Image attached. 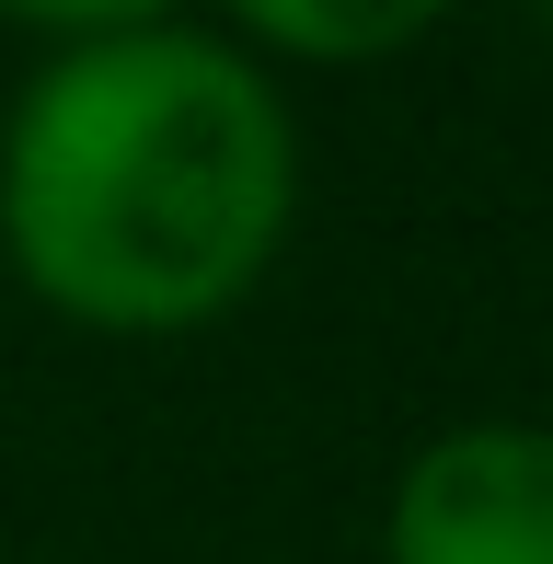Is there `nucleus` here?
Returning a JSON list of instances; mask_svg holds the SVG:
<instances>
[{"label":"nucleus","instance_id":"2","mask_svg":"<svg viewBox=\"0 0 553 564\" xmlns=\"http://www.w3.org/2000/svg\"><path fill=\"white\" fill-rule=\"evenodd\" d=\"M381 564H553V426H438L381 507Z\"/></svg>","mask_w":553,"mask_h":564},{"label":"nucleus","instance_id":"1","mask_svg":"<svg viewBox=\"0 0 553 564\" xmlns=\"http://www.w3.org/2000/svg\"><path fill=\"white\" fill-rule=\"evenodd\" d=\"M300 219L289 93L196 23L58 46L0 116V265L82 335L242 312Z\"/></svg>","mask_w":553,"mask_h":564},{"label":"nucleus","instance_id":"5","mask_svg":"<svg viewBox=\"0 0 553 564\" xmlns=\"http://www.w3.org/2000/svg\"><path fill=\"white\" fill-rule=\"evenodd\" d=\"M531 12H542V35H553V0H531Z\"/></svg>","mask_w":553,"mask_h":564},{"label":"nucleus","instance_id":"4","mask_svg":"<svg viewBox=\"0 0 553 564\" xmlns=\"http://www.w3.org/2000/svg\"><path fill=\"white\" fill-rule=\"evenodd\" d=\"M185 0H0V23H23V35L46 46H93V35H139V23H173Z\"/></svg>","mask_w":553,"mask_h":564},{"label":"nucleus","instance_id":"3","mask_svg":"<svg viewBox=\"0 0 553 564\" xmlns=\"http://www.w3.org/2000/svg\"><path fill=\"white\" fill-rule=\"evenodd\" d=\"M242 23V58H300V69H369V58H404L449 0H219Z\"/></svg>","mask_w":553,"mask_h":564}]
</instances>
